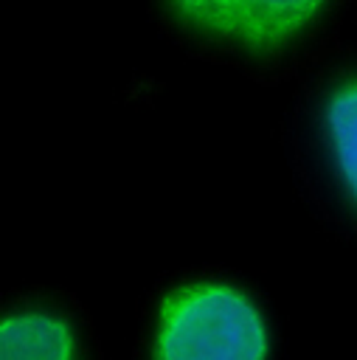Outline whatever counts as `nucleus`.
<instances>
[{
    "mask_svg": "<svg viewBox=\"0 0 357 360\" xmlns=\"http://www.w3.org/2000/svg\"><path fill=\"white\" fill-rule=\"evenodd\" d=\"M267 354L264 312L236 284L205 278L163 295L149 360H267Z\"/></svg>",
    "mask_w": 357,
    "mask_h": 360,
    "instance_id": "f257e3e1",
    "label": "nucleus"
},
{
    "mask_svg": "<svg viewBox=\"0 0 357 360\" xmlns=\"http://www.w3.org/2000/svg\"><path fill=\"white\" fill-rule=\"evenodd\" d=\"M171 14L186 25L233 39L253 51L292 42L323 11L320 0H174Z\"/></svg>",
    "mask_w": 357,
    "mask_h": 360,
    "instance_id": "f03ea898",
    "label": "nucleus"
},
{
    "mask_svg": "<svg viewBox=\"0 0 357 360\" xmlns=\"http://www.w3.org/2000/svg\"><path fill=\"white\" fill-rule=\"evenodd\" d=\"M0 360H79V338L67 318L51 309L0 315Z\"/></svg>",
    "mask_w": 357,
    "mask_h": 360,
    "instance_id": "7ed1b4c3",
    "label": "nucleus"
},
{
    "mask_svg": "<svg viewBox=\"0 0 357 360\" xmlns=\"http://www.w3.org/2000/svg\"><path fill=\"white\" fill-rule=\"evenodd\" d=\"M354 110L357 101L351 79L335 84L320 110V135L332 163V174L337 177L349 202L354 197Z\"/></svg>",
    "mask_w": 357,
    "mask_h": 360,
    "instance_id": "20e7f679",
    "label": "nucleus"
}]
</instances>
